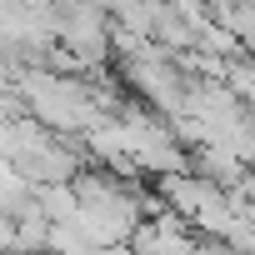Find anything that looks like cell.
Listing matches in <instances>:
<instances>
[{
	"label": "cell",
	"mask_w": 255,
	"mask_h": 255,
	"mask_svg": "<svg viewBox=\"0 0 255 255\" xmlns=\"http://www.w3.org/2000/svg\"><path fill=\"white\" fill-rule=\"evenodd\" d=\"M30 205L50 220V225H70L75 220V190H70V180H45V185H30Z\"/></svg>",
	"instance_id": "obj_1"
},
{
	"label": "cell",
	"mask_w": 255,
	"mask_h": 255,
	"mask_svg": "<svg viewBox=\"0 0 255 255\" xmlns=\"http://www.w3.org/2000/svg\"><path fill=\"white\" fill-rule=\"evenodd\" d=\"M215 25H220L230 40H240V45L250 50V35H255V10H250V0H225V5H215Z\"/></svg>",
	"instance_id": "obj_2"
},
{
	"label": "cell",
	"mask_w": 255,
	"mask_h": 255,
	"mask_svg": "<svg viewBox=\"0 0 255 255\" xmlns=\"http://www.w3.org/2000/svg\"><path fill=\"white\" fill-rule=\"evenodd\" d=\"M220 85H225L240 105H250V95H255V65H250V55H230V60L220 65Z\"/></svg>",
	"instance_id": "obj_3"
},
{
	"label": "cell",
	"mask_w": 255,
	"mask_h": 255,
	"mask_svg": "<svg viewBox=\"0 0 255 255\" xmlns=\"http://www.w3.org/2000/svg\"><path fill=\"white\" fill-rule=\"evenodd\" d=\"M30 205V185L15 175L10 160H0V215H20Z\"/></svg>",
	"instance_id": "obj_4"
},
{
	"label": "cell",
	"mask_w": 255,
	"mask_h": 255,
	"mask_svg": "<svg viewBox=\"0 0 255 255\" xmlns=\"http://www.w3.org/2000/svg\"><path fill=\"white\" fill-rule=\"evenodd\" d=\"M190 255H235V250L220 245V240H200V235H195V250H190Z\"/></svg>",
	"instance_id": "obj_5"
},
{
	"label": "cell",
	"mask_w": 255,
	"mask_h": 255,
	"mask_svg": "<svg viewBox=\"0 0 255 255\" xmlns=\"http://www.w3.org/2000/svg\"><path fill=\"white\" fill-rule=\"evenodd\" d=\"M0 255H10V215H0Z\"/></svg>",
	"instance_id": "obj_6"
}]
</instances>
